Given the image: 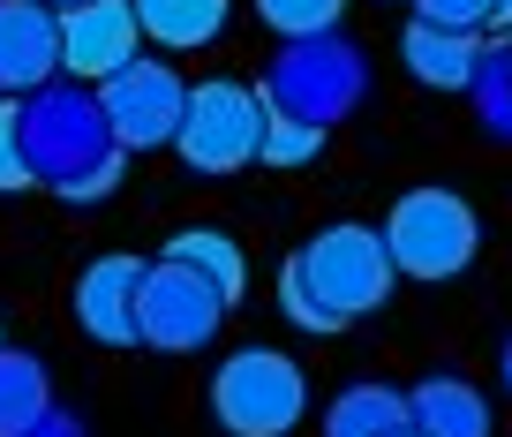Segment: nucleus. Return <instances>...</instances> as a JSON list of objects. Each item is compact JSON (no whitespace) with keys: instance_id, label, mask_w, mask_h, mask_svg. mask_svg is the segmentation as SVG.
Wrapping results in <instances>:
<instances>
[{"instance_id":"nucleus-1","label":"nucleus","mask_w":512,"mask_h":437,"mask_svg":"<svg viewBox=\"0 0 512 437\" xmlns=\"http://www.w3.org/2000/svg\"><path fill=\"white\" fill-rule=\"evenodd\" d=\"M23 151H31V174L46 189H61L68 204L113 196V181L128 166V151L113 144L106 114H98V91L68 83V76H53L46 91L23 98Z\"/></svg>"},{"instance_id":"nucleus-2","label":"nucleus","mask_w":512,"mask_h":437,"mask_svg":"<svg viewBox=\"0 0 512 437\" xmlns=\"http://www.w3.org/2000/svg\"><path fill=\"white\" fill-rule=\"evenodd\" d=\"M309 415V377L279 347H234L211 370V422L226 437H294Z\"/></svg>"},{"instance_id":"nucleus-3","label":"nucleus","mask_w":512,"mask_h":437,"mask_svg":"<svg viewBox=\"0 0 512 437\" xmlns=\"http://www.w3.org/2000/svg\"><path fill=\"white\" fill-rule=\"evenodd\" d=\"M287 264L302 272V287L317 294L339 324L384 309L392 287H400V264H392V249H384V227H362V219H339V227L309 234Z\"/></svg>"},{"instance_id":"nucleus-4","label":"nucleus","mask_w":512,"mask_h":437,"mask_svg":"<svg viewBox=\"0 0 512 437\" xmlns=\"http://www.w3.org/2000/svg\"><path fill=\"white\" fill-rule=\"evenodd\" d=\"M384 249L400 264V279H460L482 249V219L460 189H407L384 219Z\"/></svg>"},{"instance_id":"nucleus-5","label":"nucleus","mask_w":512,"mask_h":437,"mask_svg":"<svg viewBox=\"0 0 512 437\" xmlns=\"http://www.w3.org/2000/svg\"><path fill=\"white\" fill-rule=\"evenodd\" d=\"M362 76H369V68H362V46H347L339 31H324V38H287L256 91H264V106H272V114H294V121L332 129L354 98H362Z\"/></svg>"},{"instance_id":"nucleus-6","label":"nucleus","mask_w":512,"mask_h":437,"mask_svg":"<svg viewBox=\"0 0 512 437\" xmlns=\"http://www.w3.org/2000/svg\"><path fill=\"white\" fill-rule=\"evenodd\" d=\"M264 121H272L264 91H249V83H234V76H204L189 91V106H181L174 151H181L189 174H241V166L264 151Z\"/></svg>"},{"instance_id":"nucleus-7","label":"nucleus","mask_w":512,"mask_h":437,"mask_svg":"<svg viewBox=\"0 0 512 437\" xmlns=\"http://www.w3.org/2000/svg\"><path fill=\"white\" fill-rule=\"evenodd\" d=\"M226 309L234 302H226L211 279H196L189 264L159 257L144 272V294H136V332H144V347H159V355H196V347L219 340Z\"/></svg>"},{"instance_id":"nucleus-8","label":"nucleus","mask_w":512,"mask_h":437,"mask_svg":"<svg viewBox=\"0 0 512 437\" xmlns=\"http://www.w3.org/2000/svg\"><path fill=\"white\" fill-rule=\"evenodd\" d=\"M91 91H98V114H106V129H113V144H121V151L174 144L181 106H189V83H181L166 61H144V53H136L128 68H113L106 83H91Z\"/></svg>"},{"instance_id":"nucleus-9","label":"nucleus","mask_w":512,"mask_h":437,"mask_svg":"<svg viewBox=\"0 0 512 437\" xmlns=\"http://www.w3.org/2000/svg\"><path fill=\"white\" fill-rule=\"evenodd\" d=\"M136 46H144L136 0H76V8H61V76L68 83H106L113 68L136 61Z\"/></svg>"},{"instance_id":"nucleus-10","label":"nucleus","mask_w":512,"mask_h":437,"mask_svg":"<svg viewBox=\"0 0 512 437\" xmlns=\"http://www.w3.org/2000/svg\"><path fill=\"white\" fill-rule=\"evenodd\" d=\"M61 76V8L0 0V98H31Z\"/></svg>"},{"instance_id":"nucleus-11","label":"nucleus","mask_w":512,"mask_h":437,"mask_svg":"<svg viewBox=\"0 0 512 437\" xmlns=\"http://www.w3.org/2000/svg\"><path fill=\"white\" fill-rule=\"evenodd\" d=\"M144 272L151 264H136V257H98V264H83V279H76V324H83V340H98V347H144V332H136V294H144Z\"/></svg>"},{"instance_id":"nucleus-12","label":"nucleus","mask_w":512,"mask_h":437,"mask_svg":"<svg viewBox=\"0 0 512 437\" xmlns=\"http://www.w3.org/2000/svg\"><path fill=\"white\" fill-rule=\"evenodd\" d=\"M400 61L415 83H430V91H467L475 83V61H482V31H445V23H407L400 38Z\"/></svg>"},{"instance_id":"nucleus-13","label":"nucleus","mask_w":512,"mask_h":437,"mask_svg":"<svg viewBox=\"0 0 512 437\" xmlns=\"http://www.w3.org/2000/svg\"><path fill=\"white\" fill-rule=\"evenodd\" d=\"M407 430L422 437H490V400L467 377H422L407 392Z\"/></svg>"},{"instance_id":"nucleus-14","label":"nucleus","mask_w":512,"mask_h":437,"mask_svg":"<svg viewBox=\"0 0 512 437\" xmlns=\"http://www.w3.org/2000/svg\"><path fill=\"white\" fill-rule=\"evenodd\" d=\"M226 16H234V0H136L144 38H151V46H166V53L211 46V38L226 31Z\"/></svg>"},{"instance_id":"nucleus-15","label":"nucleus","mask_w":512,"mask_h":437,"mask_svg":"<svg viewBox=\"0 0 512 437\" xmlns=\"http://www.w3.org/2000/svg\"><path fill=\"white\" fill-rule=\"evenodd\" d=\"M407 430V392L392 385H347L324 407V437H400Z\"/></svg>"},{"instance_id":"nucleus-16","label":"nucleus","mask_w":512,"mask_h":437,"mask_svg":"<svg viewBox=\"0 0 512 437\" xmlns=\"http://www.w3.org/2000/svg\"><path fill=\"white\" fill-rule=\"evenodd\" d=\"M46 407H53L46 362L23 355V347H0V437H23Z\"/></svg>"},{"instance_id":"nucleus-17","label":"nucleus","mask_w":512,"mask_h":437,"mask_svg":"<svg viewBox=\"0 0 512 437\" xmlns=\"http://www.w3.org/2000/svg\"><path fill=\"white\" fill-rule=\"evenodd\" d=\"M159 257L189 264V272H196V279H211L226 302H241V279H249V264H241V242H226L219 227H181L174 242L159 249Z\"/></svg>"},{"instance_id":"nucleus-18","label":"nucleus","mask_w":512,"mask_h":437,"mask_svg":"<svg viewBox=\"0 0 512 437\" xmlns=\"http://www.w3.org/2000/svg\"><path fill=\"white\" fill-rule=\"evenodd\" d=\"M467 91H475V114H482V129L512 144V38H490V46H482L475 83H467Z\"/></svg>"},{"instance_id":"nucleus-19","label":"nucleus","mask_w":512,"mask_h":437,"mask_svg":"<svg viewBox=\"0 0 512 437\" xmlns=\"http://www.w3.org/2000/svg\"><path fill=\"white\" fill-rule=\"evenodd\" d=\"M256 16L279 38H324V31H339L347 0H256Z\"/></svg>"},{"instance_id":"nucleus-20","label":"nucleus","mask_w":512,"mask_h":437,"mask_svg":"<svg viewBox=\"0 0 512 437\" xmlns=\"http://www.w3.org/2000/svg\"><path fill=\"white\" fill-rule=\"evenodd\" d=\"M317 151H324V129H317V121L272 114V121H264V151H256V159H264V166H309Z\"/></svg>"},{"instance_id":"nucleus-21","label":"nucleus","mask_w":512,"mask_h":437,"mask_svg":"<svg viewBox=\"0 0 512 437\" xmlns=\"http://www.w3.org/2000/svg\"><path fill=\"white\" fill-rule=\"evenodd\" d=\"M38 189L31 151H23V98H0V196Z\"/></svg>"},{"instance_id":"nucleus-22","label":"nucleus","mask_w":512,"mask_h":437,"mask_svg":"<svg viewBox=\"0 0 512 437\" xmlns=\"http://www.w3.org/2000/svg\"><path fill=\"white\" fill-rule=\"evenodd\" d=\"M279 309H287V317L302 324V332H317V340H324V332H339V317H332V309H324L317 294L302 287V272H294V264L279 272Z\"/></svg>"},{"instance_id":"nucleus-23","label":"nucleus","mask_w":512,"mask_h":437,"mask_svg":"<svg viewBox=\"0 0 512 437\" xmlns=\"http://www.w3.org/2000/svg\"><path fill=\"white\" fill-rule=\"evenodd\" d=\"M422 23H445V31H490L497 0H415Z\"/></svg>"},{"instance_id":"nucleus-24","label":"nucleus","mask_w":512,"mask_h":437,"mask_svg":"<svg viewBox=\"0 0 512 437\" xmlns=\"http://www.w3.org/2000/svg\"><path fill=\"white\" fill-rule=\"evenodd\" d=\"M23 437H83V422L68 415V407H46V415H38V422H31Z\"/></svg>"},{"instance_id":"nucleus-25","label":"nucleus","mask_w":512,"mask_h":437,"mask_svg":"<svg viewBox=\"0 0 512 437\" xmlns=\"http://www.w3.org/2000/svg\"><path fill=\"white\" fill-rule=\"evenodd\" d=\"M490 38H512V0H497V16H490Z\"/></svg>"},{"instance_id":"nucleus-26","label":"nucleus","mask_w":512,"mask_h":437,"mask_svg":"<svg viewBox=\"0 0 512 437\" xmlns=\"http://www.w3.org/2000/svg\"><path fill=\"white\" fill-rule=\"evenodd\" d=\"M497 377H505V392H512V340H505V355H497Z\"/></svg>"},{"instance_id":"nucleus-27","label":"nucleus","mask_w":512,"mask_h":437,"mask_svg":"<svg viewBox=\"0 0 512 437\" xmlns=\"http://www.w3.org/2000/svg\"><path fill=\"white\" fill-rule=\"evenodd\" d=\"M46 8H76V0H46Z\"/></svg>"},{"instance_id":"nucleus-28","label":"nucleus","mask_w":512,"mask_h":437,"mask_svg":"<svg viewBox=\"0 0 512 437\" xmlns=\"http://www.w3.org/2000/svg\"><path fill=\"white\" fill-rule=\"evenodd\" d=\"M400 437H422V430H400Z\"/></svg>"}]
</instances>
